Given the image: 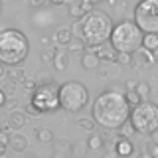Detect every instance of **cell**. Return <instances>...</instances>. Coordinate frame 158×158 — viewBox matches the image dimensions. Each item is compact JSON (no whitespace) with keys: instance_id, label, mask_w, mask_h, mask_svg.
Here are the masks:
<instances>
[{"instance_id":"obj_37","label":"cell","mask_w":158,"mask_h":158,"mask_svg":"<svg viewBox=\"0 0 158 158\" xmlns=\"http://www.w3.org/2000/svg\"><path fill=\"white\" fill-rule=\"evenodd\" d=\"M49 2H52L53 6H61V4H65L67 0H49Z\"/></svg>"},{"instance_id":"obj_27","label":"cell","mask_w":158,"mask_h":158,"mask_svg":"<svg viewBox=\"0 0 158 158\" xmlns=\"http://www.w3.org/2000/svg\"><path fill=\"white\" fill-rule=\"evenodd\" d=\"M56 53H57V48H48V49H44V52L40 53V59H42L44 63H48V61H53Z\"/></svg>"},{"instance_id":"obj_9","label":"cell","mask_w":158,"mask_h":158,"mask_svg":"<svg viewBox=\"0 0 158 158\" xmlns=\"http://www.w3.org/2000/svg\"><path fill=\"white\" fill-rule=\"evenodd\" d=\"M73 40V32L71 28H65V26H59L56 32H53V44L57 48H67Z\"/></svg>"},{"instance_id":"obj_19","label":"cell","mask_w":158,"mask_h":158,"mask_svg":"<svg viewBox=\"0 0 158 158\" xmlns=\"http://www.w3.org/2000/svg\"><path fill=\"white\" fill-rule=\"evenodd\" d=\"M67 49L71 53H85V49H87V44H85V40H81V38H73L71 40V44L67 46Z\"/></svg>"},{"instance_id":"obj_29","label":"cell","mask_w":158,"mask_h":158,"mask_svg":"<svg viewBox=\"0 0 158 158\" xmlns=\"http://www.w3.org/2000/svg\"><path fill=\"white\" fill-rule=\"evenodd\" d=\"M71 32H73V36H75V38H81V40H83V18H81V20H75V22H73Z\"/></svg>"},{"instance_id":"obj_13","label":"cell","mask_w":158,"mask_h":158,"mask_svg":"<svg viewBox=\"0 0 158 158\" xmlns=\"http://www.w3.org/2000/svg\"><path fill=\"white\" fill-rule=\"evenodd\" d=\"M26 113H22V111H10V115H8V123L12 125V128L14 131H20L24 125H26Z\"/></svg>"},{"instance_id":"obj_26","label":"cell","mask_w":158,"mask_h":158,"mask_svg":"<svg viewBox=\"0 0 158 158\" xmlns=\"http://www.w3.org/2000/svg\"><path fill=\"white\" fill-rule=\"evenodd\" d=\"M125 95H127V101H128V105H131V107H136V105H140V103H142V97L138 95L135 89H132V91H127Z\"/></svg>"},{"instance_id":"obj_36","label":"cell","mask_w":158,"mask_h":158,"mask_svg":"<svg viewBox=\"0 0 158 158\" xmlns=\"http://www.w3.org/2000/svg\"><path fill=\"white\" fill-rule=\"evenodd\" d=\"M132 89H136V81H128L127 83V91H132Z\"/></svg>"},{"instance_id":"obj_7","label":"cell","mask_w":158,"mask_h":158,"mask_svg":"<svg viewBox=\"0 0 158 158\" xmlns=\"http://www.w3.org/2000/svg\"><path fill=\"white\" fill-rule=\"evenodd\" d=\"M135 24L144 34H158V0H140L136 4Z\"/></svg>"},{"instance_id":"obj_34","label":"cell","mask_w":158,"mask_h":158,"mask_svg":"<svg viewBox=\"0 0 158 158\" xmlns=\"http://www.w3.org/2000/svg\"><path fill=\"white\" fill-rule=\"evenodd\" d=\"M28 2H30V6H32V8H42V6H46L48 0H28Z\"/></svg>"},{"instance_id":"obj_4","label":"cell","mask_w":158,"mask_h":158,"mask_svg":"<svg viewBox=\"0 0 158 158\" xmlns=\"http://www.w3.org/2000/svg\"><path fill=\"white\" fill-rule=\"evenodd\" d=\"M142 40H144L142 30L138 28L135 22L123 20V22H118L117 26L113 28L111 48L115 49L117 53H135L142 48Z\"/></svg>"},{"instance_id":"obj_25","label":"cell","mask_w":158,"mask_h":158,"mask_svg":"<svg viewBox=\"0 0 158 158\" xmlns=\"http://www.w3.org/2000/svg\"><path fill=\"white\" fill-rule=\"evenodd\" d=\"M71 142L67 138H59V140L53 142V150H59V152H71Z\"/></svg>"},{"instance_id":"obj_23","label":"cell","mask_w":158,"mask_h":158,"mask_svg":"<svg viewBox=\"0 0 158 158\" xmlns=\"http://www.w3.org/2000/svg\"><path fill=\"white\" fill-rule=\"evenodd\" d=\"M135 91L138 93V95H140L142 97V101H146V97L148 95H150V91H152V87L150 85H148V83L146 81H138L136 83V89H135Z\"/></svg>"},{"instance_id":"obj_28","label":"cell","mask_w":158,"mask_h":158,"mask_svg":"<svg viewBox=\"0 0 158 158\" xmlns=\"http://www.w3.org/2000/svg\"><path fill=\"white\" fill-rule=\"evenodd\" d=\"M6 75L10 77V81H24V79H26L24 77V71L20 67H10V71L6 73Z\"/></svg>"},{"instance_id":"obj_17","label":"cell","mask_w":158,"mask_h":158,"mask_svg":"<svg viewBox=\"0 0 158 158\" xmlns=\"http://www.w3.org/2000/svg\"><path fill=\"white\" fill-rule=\"evenodd\" d=\"M36 138L40 144H53V132L49 128H36Z\"/></svg>"},{"instance_id":"obj_20","label":"cell","mask_w":158,"mask_h":158,"mask_svg":"<svg viewBox=\"0 0 158 158\" xmlns=\"http://www.w3.org/2000/svg\"><path fill=\"white\" fill-rule=\"evenodd\" d=\"M142 48L150 49V52H158V34H144Z\"/></svg>"},{"instance_id":"obj_31","label":"cell","mask_w":158,"mask_h":158,"mask_svg":"<svg viewBox=\"0 0 158 158\" xmlns=\"http://www.w3.org/2000/svg\"><path fill=\"white\" fill-rule=\"evenodd\" d=\"M146 154L150 158H158V142H148L146 144Z\"/></svg>"},{"instance_id":"obj_15","label":"cell","mask_w":158,"mask_h":158,"mask_svg":"<svg viewBox=\"0 0 158 158\" xmlns=\"http://www.w3.org/2000/svg\"><path fill=\"white\" fill-rule=\"evenodd\" d=\"M10 148H12L14 152H24L28 148V138L24 135H18V132H14L12 138H10Z\"/></svg>"},{"instance_id":"obj_12","label":"cell","mask_w":158,"mask_h":158,"mask_svg":"<svg viewBox=\"0 0 158 158\" xmlns=\"http://www.w3.org/2000/svg\"><path fill=\"white\" fill-rule=\"evenodd\" d=\"M99 63H101V57L97 56V52L85 49V53H81V65L85 69H99Z\"/></svg>"},{"instance_id":"obj_32","label":"cell","mask_w":158,"mask_h":158,"mask_svg":"<svg viewBox=\"0 0 158 158\" xmlns=\"http://www.w3.org/2000/svg\"><path fill=\"white\" fill-rule=\"evenodd\" d=\"M22 83H24V89H28V91H32V93L38 89V87H36V81H34V79H32V81H30V79H24Z\"/></svg>"},{"instance_id":"obj_39","label":"cell","mask_w":158,"mask_h":158,"mask_svg":"<svg viewBox=\"0 0 158 158\" xmlns=\"http://www.w3.org/2000/svg\"><path fill=\"white\" fill-rule=\"evenodd\" d=\"M89 2H91L93 6H95V4H99V2H103V0H89Z\"/></svg>"},{"instance_id":"obj_41","label":"cell","mask_w":158,"mask_h":158,"mask_svg":"<svg viewBox=\"0 0 158 158\" xmlns=\"http://www.w3.org/2000/svg\"><path fill=\"white\" fill-rule=\"evenodd\" d=\"M138 2H140V0H138Z\"/></svg>"},{"instance_id":"obj_33","label":"cell","mask_w":158,"mask_h":158,"mask_svg":"<svg viewBox=\"0 0 158 158\" xmlns=\"http://www.w3.org/2000/svg\"><path fill=\"white\" fill-rule=\"evenodd\" d=\"M103 158H121V154H118L115 148H107L105 154H103Z\"/></svg>"},{"instance_id":"obj_22","label":"cell","mask_w":158,"mask_h":158,"mask_svg":"<svg viewBox=\"0 0 158 158\" xmlns=\"http://www.w3.org/2000/svg\"><path fill=\"white\" fill-rule=\"evenodd\" d=\"M87 152H89V146H87V144H73L69 154H71L73 158H85Z\"/></svg>"},{"instance_id":"obj_1","label":"cell","mask_w":158,"mask_h":158,"mask_svg":"<svg viewBox=\"0 0 158 158\" xmlns=\"http://www.w3.org/2000/svg\"><path fill=\"white\" fill-rule=\"evenodd\" d=\"M131 111L132 107L128 105L127 95L117 89L103 91L91 107L95 123L107 131H118L131 118Z\"/></svg>"},{"instance_id":"obj_8","label":"cell","mask_w":158,"mask_h":158,"mask_svg":"<svg viewBox=\"0 0 158 158\" xmlns=\"http://www.w3.org/2000/svg\"><path fill=\"white\" fill-rule=\"evenodd\" d=\"M32 103L42 113H56L59 107V87L56 83H42L36 91L32 93Z\"/></svg>"},{"instance_id":"obj_21","label":"cell","mask_w":158,"mask_h":158,"mask_svg":"<svg viewBox=\"0 0 158 158\" xmlns=\"http://www.w3.org/2000/svg\"><path fill=\"white\" fill-rule=\"evenodd\" d=\"M121 67H132L135 65V53H117V61Z\"/></svg>"},{"instance_id":"obj_24","label":"cell","mask_w":158,"mask_h":158,"mask_svg":"<svg viewBox=\"0 0 158 158\" xmlns=\"http://www.w3.org/2000/svg\"><path fill=\"white\" fill-rule=\"evenodd\" d=\"M117 132H118V136H123V138H131L136 131H135V127H132V123H131V121H127V123H125V125H123L121 128H118Z\"/></svg>"},{"instance_id":"obj_18","label":"cell","mask_w":158,"mask_h":158,"mask_svg":"<svg viewBox=\"0 0 158 158\" xmlns=\"http://www.w3.org/2000/svg\"><path fill=\"white\" fill-rule=\"evenodd\" d=\"M77 128H81V131H87V132H95V118H87V117H79L75 121Z\"/></svg>"},{"instance_id":"obj_5","label":"cell","mask_w":158,"mask_h":158,"mask_svg":"<svg viewBox=\"0 0 158 158\" xmlns=\"http://www.w3.org/2000/svg\"><path fill=\"white\" fill-rule=\"evenodd\" d=\"M89 103V91L79 81H65L59 85V105L67 113L83 111Z\"/></svg>"},{"instance_id":"obj_11","label":"cell","mask_w":158,"mask_h":158,"mask_svg":"<svg viewBox=\"0 0 158 158\" xmlns=\"http://www.w3.org/2000/svg\"><path fill=\"white\" fill-rule=\"evenodd\" d=\"M115 150L121 154V158H131L132 152H135V146H132L131 138H123L118 136L117 138V144H115Z\"/></svg>"},{"instance_id":"obj_30","label":"cell","mask_w":158,"mask_h":158,"mask_svg":"<svg viewBox=\"0 0 158 158\" xmlns=\"http://www.w3.org/2000/svg\"><path fill=\"white\" fill-rule=\"evenodd\" d=\"M24 111H26V115H28V117H40V115H42V111H40V109L34 105L32 101H30L28 105L24 107Z\"/></svg>"},{"instance_id":"obj_2","label":"cell","mask_w":158,"mask_h":158,"mask_svg":"<svg viewBox=\"0 0 158 158\" xmlns=\"http://www.w3.org/2000/svg\"><path fill=\"white\" fill-rule=\"evenodd\" d=\"M30 44L20 30L8 28L0 34V61L8 67H20L28 57Z\"/></svg>"},{"instance_id":"obj_40","label":"cell","mask_w":158,"mask_h":158,"mask_svg":"<svg viewBox=\"0 0 158 158\" xmlns=\"http://www.w3.org/2000/svg\"><path fill=\"white\" fill-rule=\"evenodd\" d=\"M138 158H150V156H148V154H146V156H142V154H140V156H138Z\"/></svg>"},{"instance_id":"obj_6","label":"cell","mask_w":158,"mask_h":158,"mask_svg":"<svg viewBox=\"0 0 158 158\" xmlns=\"http://www.w3.org/2000/svg\"><path fill=\"white\" fill-rule=\"evenodd\" d=\"M136 135H152L158 131V103L142 101L140 105L132 107L131 118Z\"/></svg>"},{"instance_id":"obj_16","label":"cell","mask_w":158,"mask_h":158,"mask_svg":"<svg viewBox=\"0 0 158 158\" xmlns=\"http://www.w3.org/2000/svg\"><path fill=\"white\" fill-rule=\"evenodd\" d=\"M87 146H89V150H101L105 146V136L99 135V132H91V136L87 140Z\"/></svg>"},{"instance_id":"obj_35","label":"cell","mask_w":158,"mask_h":158,"mask_svg":"<svg viewBox=\"0 0 158 158\" xmlns=\"http://www.w3.org/2000/svg\"><path fill=\"white\" fill-rule=\"evenodd\" d=\"M52 158H69L67 152H59V150H53V156Z\"/></svg>"},{"instance_id":"obj_38","label":"cell","mask_w":158,"mask_h":158,"mask_svg":"<svg viewBox=\"0 0 158 158\" xmlns=\"http://www.w3.org/2000/svg\"><path fill=\"white\" fill-rule=\"evenodd\" d=\"M150 140H152V142H158V131H156V132H152V135H150Z\"/></svg>"},{"instance_id":"obj_14","label":"cell","mask_w":158,"mask_h":158,"mask_svg":"<svg viewBox=\"0 0 158 158\" xmlns=\"http://www.w3.org/2000/svg\"><path fill=\"white\" fill-rule=\"evenodd\" d=\"M52 63H53V67H56L57 71H65L67 65H69V53L57 48V53H56V57H53Z\"/></svg>"},{"instance_id":"obj_3","label":"cell","mask_w":158,"mask_h":158,"mask_svg":"<svg viewBox=\"0 0 158 158\" xmlns=\"http://www.w3.org/2000/svg\"><path fill=\"white\" fill-rule=\"evenodd\" d=\"M113 20L103 10H93L83 18V40L87 46H103L113 34Z\"/></svg>"},{"instance_id":"obj_10","label":"cell","mask_w":158,"mask_h":158,"mask_svg":"<svg viewBox=\"0 0 158 158\" xmlns=\"http://www.w3.org/2000/svg\"><path fill=\"white\" fill-rule=\"evenodd\" d=\"M154 59H156V53L150 52V49H146V48H140L138 52H135V63H138V65H142V67L154 65Z\"/></svg>"}]
</instances>
